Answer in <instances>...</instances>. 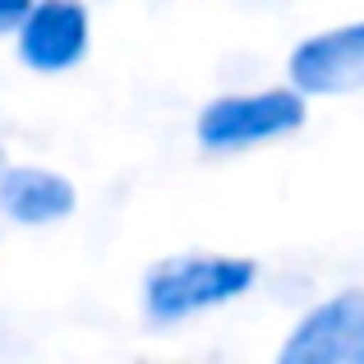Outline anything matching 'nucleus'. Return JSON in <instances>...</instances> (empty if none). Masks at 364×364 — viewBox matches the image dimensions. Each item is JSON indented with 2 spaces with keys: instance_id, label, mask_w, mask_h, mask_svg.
<instances>
[{
  "instance_id": "3",
  "label": "nucleus",
  "mask_w": 364,
  "mask_h": 364,
  "mask_svg": "<svg viewBox=\"0 0 364 364\" xmlns=\"http://www.w3.org/2000/svg\"><path fill=\"white\" fill-rule=\"evenodd\" d=\"M9 46L28 74L65 79V74L83 70L97 46V9L92 0H33Z\"/></svg>"
},
{
  "instance_id": "4",
  "label": "nucleus",
  "mask_w": 364,
  "mask_h": 364,
  "mask_svg": "<svg viewBox=\"0 0 364 364\" xmlns=\"http://www.w3.org/2000/svg\"><path fill=\"white\" fill-rule=\"evenodd\" d=\"M272 364H364V286L314 300L286 328Z\"/></svg>"
},
{
  "instance_id": "2",
  "label": "nucleus",
  "mask_w": 364,
  "mask_h": 364,
  "mask_svg": "<svg viewBox=\"0 0 364 364\" xmlns=\"http://www.w3.org/2000/svg\"><path fill=\"white\" fill-rule=\"evenodd\" d=\"M309 124V97L295 83L217 92L194 116V148L203 157H245Z\"/></svg>"
},
{
  "instance_id": "6",
  "label": "nucleus",
  "mask_w": 364,
  "mask_h": 364,
  "mask_svg": "<svg viewBox=\"0 0 364 364\" xmlns=\"http://www.w3.org/2000/svg\"><path fill=\"white\" fill-rule=\"evenodd\" d=\"M286 83H295L309 102L364 92V18L300 37L286 55Z\"/></svg>"
},
{
  "instance_id": "5",
  "label": "nucleus",
  "mask_w": 364,
  "mask_h": 364,
  "mask_svg": "<svg viewBox=\"0 0 364 364\" xmlns=\"http://www.w3.org/2000/svg\"><path fill=\"white\" fill-rule=\"evenodd\" d=\"M79 203V180L65 166L14 157L0 166V226H9V231H55V226L74 222Z\"/></svg>"
},
{
  "instance_id": "7",
  "label": "nucleus",
  "mask_w": 364,
  "mask_h": 364,
  "mask_svg": "<svg viewBox=\"0 0 364 364\" xmlns=\"http://www.w3.org/2000/svg\"><path fill=\"white\" fill-rule=\"evenodd\" d=\"M28 5H33V0H0V42H9V37H14V28L23 23Z\"/></svg>"
},
{
  "instance_id": "1",
  "label": "nucleus",
  "mask_w": 364,
  "mask_h": 364,
  "mask_svg": "<svg viewBox=\"0 0 364 364\" xmlns=\"http://www.w3.org/2000/svg\"><path fill=\"white\" fill-rule=\"evenodd\" d=\"M258 277H263V267L245 254H222V249L161 254L139 277V314L157 332L185 328V323L231 309L245 295H254Z\"/></svg>"
},
{
  "instance_id": "9",
  "label": "nucleus",
  "mask_w": 364,
  "mask_h": 364,
  "mask_svg": "<svg viewBox=\"0 0 364 364\" xmlns=\"http://www.w3.org/2000/svg\"><path fill=\"white\" fill-rule=\"evenodd\" d=\"M92 5H97V0H92Z\"/></svg>"
},
{
  "instance_id": "8",
  "label": "nucleus",
  "mask_w": 364,
  "mask_h": 364,
  "mask_svg": "<svg viewBox=\"0 0 364 364\" xmlns=\"http://www.w3.org/2000/svg\"><path fill=\"white\" fill-rule=\"evenodd\" d=\"M5 161H9V152H5V143H0V166H5Z\"/></svg>"
}]
</instances>
